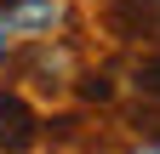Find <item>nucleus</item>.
I'll list each match as a JSON object with an SVG mask.
<instances>
[{"label": "nucleus", "instance_id": "obj_1", "mask_svg": "<svg viewBox=\"0 0 160 154\" xmlns=\"http://www.w3.org/2000/svg\"><path fill=\"white\" fill-rule=\"evenodd\" d=\"M63 23V0H0V29L12 40H52Z\"/></svg>", "mask_w": 160, "mask_h": 154}, {"label": "nucleus", "instance_id": "obj_2", "mask_svg": "<svg viewBox=\"0 0 160 154\" xmlns=\"http://www.w3.org/2000/svg\"><path fill=\"white\" fill-rule=\"evenodd\" d=\"M17 74H23L34 91H63L69 74H74V51H69V46H52V40H29Z\"/></svg>", "mask_w": 160, "mask_h": 154}, {"label": "nucleus", "instance_id": "obj_3", "mask_svg": "<svg viewBox=\"0 0 160 154\" xmlns=\"http://www.w3.org/2000/svg\"><path fill=\"white\" fill-rule=\"evenodd\" d=\"M29 143H40V120H34V108H29L23 91H6V97H0V148L23 154Z\"/></svg>", "mask_w": 160, "mask_h": 154}, {"label": "nucleus", "instance_id": "obj_4", "mask_svg": "<svg viewBox=\"0 0 160 154\" xmlns=\"http://www.w3.org/2000/svg\"><path fill=\"white\" fill-rule=\"evenodd\" d=\"M137 91H143V97H149V103L160 108V51L137 63Z\"/></svg>", "mask_w": 160, "mask_h": 154}, {"label": "nucleus", "instance_id": "obj_6", "mask_svg": "<svg viewBox=\"0 0 160 154\" xmlns=\"http://www.w3.org/2000/svg\"><path fill=\"white\" fill-rule=\"evenodd\" d=\"M6 51H12V34H6V29H0V63H6Z\"/></svg>", "mask_w": 160, "mask_h": 154}, {"label": "nucleus", "instance_id": "obj_5", "mask_svg": "<svg viewBox=\"0 0 160 154\" xmlns=\"http://www.w3.org/2000/svg\"><path fill=\"white\" fill-rule=\"evenodd\" d=\"M126 154H160V137H149V143H132Z\"/></svg>", "mask_w": 160, "mask_h": 154}]
</instances>
